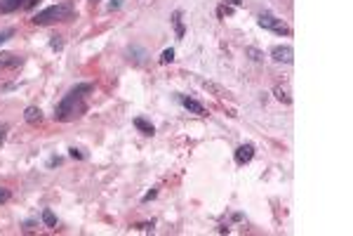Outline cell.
Returning a JSON list of instances; mask_svg holds the SVG:
<instances>
[{
    "label": "cell",
    "instance_id": "obj_25",
    "mask_svg": "<svg viewBox=\"0 0 353 236\" xmlns=\"http://www.w3.org/2000/svg\"><path fill=\"white\" fill-rule=\"evenodd\" d=\"M224 2H231V5H240V0H224Z\"/></svg>",
    "mask_w": 353,
    "mask_h": 236
},
{
    "label": "cell",
    "instance_id": "obj_26",
    "mask_svg": "<svg viewBox=\"0 0 353 236\" xmlns=\"http://www.w3.org/2000/svg\"><path fill=\"white\" fill-rule=\"evenodd\" d=\"M90 2H99V0H90Z\"/></svg>",
    "mask_w": 353,
    "mask_h": 236
},
{
    "label": "cell",
    "instance_id": "obj_14",
    "mask_svg": "<svg viewBox=\"0 0 353 236\" xmlns=\"http://www.w3.org/2000/svg\"><path fill=\"white\" fill-rule=\"evenodd\" d=\"M202 85H205V90H212L217 97H226V94H229L226 90H224V88H219V85H215V83H207V80H205Z\"/></svg>",
    "mask_w": 353,
    "mask_h": 236
},
{
    "label": "cell",
    "instance_id": "obj_13",
    "mask_svg": "<svg viewBox=\"0 0 353 236\" xmlns=\"http://www.w3.org/2000/svg\"><path fill=\"white\" fill-rule=\"evenodd\" d=\"M43 222H45V227H50V229H54V227H57V218H54V213H52L50 208H45V210H43Z\"/></svg>",
    "mask_w": 353,
    "mask_h": 236
},
{
    "label": "cell",
    "instance_id": "obj_3",
    "mask_svg": "<svg viewBox=\"0 0 353 236\" xmlns=\"http://www.w3.org/2000/svg\"><path fill=\"white\" fill-rule=\"evenodd\" d=\"M257 24H259L261 29H266V31H273V33H280V36H287V33H290V26H287L283 19H278L276 15H269V12L259 15Z\"/></svg>",
    "mask_w": 353,
    "mask_h": 236
},
{
    "label": "cell",
    "instance_id": "obj_22",
    "mask_svg": "<svg viewBox=\"0 0 353 236\" xmlns=\"http://www.w3.org/2000/svg\"><path fill=\"white\" fill-rule=\"evenodd\" d=\"M155 196H158V191H155V189H151V191L144 196V203H146V201H151V199H155Z\"/></svg>",
    "mask_w": 353,
    "mask_h": 236
},
{
    "label": "cell",
    "instance_id": "obj_2",
    "mask_svg": "<svg viewBox=\"0 0 353 236\" xmlns=\"http://www.w3.org/2000/svg\"><path fill=\"white\" fill-rule=\"evenodd\" d=\"M71 15H73L71 5L59 2V5H50L43 12H38L33 17V24L35 26H47V24H54V21H66V19H71Z\"/></svg>",
    "mask_w": 353,
    "mask_h": 236
},
{
    "label": "cell",
    "instance_id": "obj_10",
    "mask_svg": "<svg viewBox=\"0 0 353 236\" xmlns=\"http://www.w3.org/2000/svg\"><path fill=\"white\" fill-rule=\"evenodd\" d=\"M172 24H174V33H177V38L182 40V38H184V33H186L184 19H182V10H174V12H172Z\"/></svg>",
    "mask_w": 353,
    "mask_h": 236
},
{
    "label": "cell",
    "instance_id": "obj_7",
    "mask_svg": "<svg viewBox=\"0 0 353 236\" xmlns=\"http://www.w3.org/2000/svg\"><path fill=\"white\" fill-rule=\"evenodd\" d=\"M179 102H182V107L186 111H191V113H196V116H205V107L196 102V99H191V97H179Z\"/></svg>",
    "mask_w": 353,
    "mask_h": 236
},
{
    "label": "cell",
    "instance_id": "obj_1",
    "mask_svg": "<svg viewBox=\"0 0 353 236\" xmlns=\"http://www.w3.org/2000/svg\"><path fill=\"white\" fill-rule=\"evenodd\" d=\"M92 90H94L92 83H80V85H76L73 90H68V94L54 107V121L68 123V121H73V118H80V116L87 111L85 94L92 92Z\"/></svg>",
    "mask_w": 353,
    "mask_h": 236
},
{
    "label": "cell",
    "instance_id": "obj_12",
    "mask_svg": "<svg viewBox=\"0 0 353 236\" xmlns=\"http://www.w3.org/2000/svg\"><path fill=\"white\" fill-rule=\"evenodd\" d=\"M273 94H276L280 102H285V104H292V94H290V90H287V88H280V85H276V88H273Z\"/></svg>",
    "mask_w": 353,
    "mask_h": 236
},
{
    "label": "cell",
    "instance_id": "obj_21",
    "mask_svg": "<svg viewBox=\"0 0 353 236\" xmlns=\"http://www.w3.org/2000/svg\"><path fill=\"white\" fill-rule=\"evenodd\" d=\"M10 201V189L0 187V203H7Z\"/></svg>",
    "mask_w": 353,
    "mask_h": 236
},
{
    "label": "cell",
    "instance_id": "obj_24",
    "mask_svg": "<svg viewBox=\"0 0 353 236\" xmlns=\"http://www.w3.org/2000/svg\"><path fill=\"white\" fill-rule=\"evenodd\" d=\"M118 7H120V0H111L108 2V10H118Z\"/></svg>",
    "mask_w": 353,
    "mask_h": 236
},
{
    "label": "cell",
    "instance_id": "obj_5",
    "mask_svg": "<svg viewBox=\"0 0 353 236\" xmlns=\"http://www.w3.org/2000/svg\"><path fill=\"white\" fill-rule=\"evenodd\" d=\"M271 59L276 64H292L294 62V50L290 45H276L271 50Z\"/></svg>",
    "mask_w": 353,
    "mask_h": 236
},
{
    "label": "cell",
    "instance_id": "obj_23",
    "mask_svg": "<svg viewBox=\"0 0 353 236\" xmlns=\"http://www.w3.org/2000/svg\"><path fill=\"white\" fill-rule=\"evenodd\" d=\"M5 137H7V126H0V144L5 142Z\"/></svg>",
    "mask_w": 353,
    "mask_h": 236
},
{
    "label": "cell",
    "instance_id": "obj_16",
    "mask_svg": "<svg viewBox=\"0 0 353 236\" xmlns=\"http://www.w3.org/2000/svg\"><path fill=\"white\" fill-rule=\"evenodd\" d=\"M172 59H174V50H172V47H168V50L160 54V64H169Z\"/></svg>",
    "mask_w": 353,
    "mask_h": 236
},
{
    "label": "cell",
    "instance_id": "obj_9",
    "mask_svg": "<svg viewBox=\"0 0 353 236\" xmlns=\"http://www.w3.org/2000/svg\"><path fill=\"white\" fill-rule=\"evenodd\" d=\"M134 127H137L141 135H146V137H153V135H155V127L151 126L146 118H141V116H137V118H134Z\"/></svg>",
    "mask_w": 353,
    "mask_h": 236
},
{
    "label": "cell",
    "instance_id": "obj_6",
    "mask_svg": "<svg viewBox=\"0 0 353 236\" xmlns=\"http://www.w3.org/2000/svg\"><path fill=\"white\" fill-rule=\"evenodd\" d=\"M252 158H254V144L245 142V144H240V146L235 149V163H238V165H247Z\"/></svg>",
    "mask_w": 353,
    "mask_h": 236
},
{
    "label": "cell",
    "instance_id": "obj_15",
    "mask_svg": "<svg viewBox=\"0 0 353 236\" xmlns=\"http://www.w3.org/2000/svg\"><path fill=\"white\" fill-rule=\"evenodd\" d=\"M50 47H52V50H57V52H59V50H62V47H64V40H62V36H50Z\"/></svg>",
    "mask_w": 353,
    "mask_h": 236
},
{
    "label": "cell",
    "instance_id": "obj_17",
    "mask_svg": "<svg viewBox=\"0 0 353 236\" xmlns=\"http://www.w3.org/2000/svg\"><path fill=\"white\" fill-rule=\"evenodd\" d=\"M247 54H250V57H252L254 62H261V59H264V54H261L257 47H247Z\"/></svg>",
    "mask_w": 353,
    "mask_h": 236
},
{
    "label": "cell",
    "instance_id": "obj_11",
    "mask_svg": "<svg viewBox=\"0 0 353 236\" xmlns=\"http://www.w3.org/2000/svg\"><path fill=\"white\" fill-rule=\"evenodd\" d=\"M17 64H21L19 57L10 54V52H0V71H2V69H12V66H17Z\"/></svg>",
    "mask_w": 353,
    "mask_h": 236
},
{
    "label": "cell",
    "instance_id": "obj_20",
    "mask_svg": "<svg viewBox=\"0 0 353 236\" xmlns=\"http://www.w3.org/2000/svg\"><path fill=\"white\" fill-rule=\"evenodd\" d=\"M134 229H141V232H153V222H141V224H134Z\"/></svg>",
    "mask_w": 353,
    "mask_h": 236
},
{
    "label": "cell",
    "instance_id": "obj_4",
    "mask_svg": "<svg viewBox=\"0 0 353 236\" xmlns=\"http://www.w3.org/2000/svg\"><path fill=\"white\" fill-rule=\"evenodd\" d=\"M35 2L38 0H0V12L10 15V12H17V10H29Z\"/></svg>",
    "mask_w": 353,
    "mask_h": 236
},
{
    "label": "cell",
    "instance_id": "obj_8",
    "mask_svg": "<svg viewBox=\"0 0 353 236\" xmlns=\"http://www.w3.org/2000/svg\"><path fill=\"white\" fill-rule=\"evenodd\" d=\"M24 121L31 123V126L43 123V111H40V107H26V111H24Z\"/></svg>",
    "mask_w": 353,
    "mask_h": 236
},
{
    "label": "cell",
    "instance_id": "obj_19",
    "mask_svg": "<svg viewBox=\"0 0 353 236\" xmlns=\"http://www.w3.org/2000/svg\"><path fill=\"white\" fill-rule=\"evenodd\" d=\"M15 36V29H5V31H0V43H5V40H10Z\"/></svg>",
    "mask_w": 353,
    "mask_h": 236
},
{
    "label": "cell",
    "instance_id": "obj_18",
    "mask_svg": "<svg viewBox=\"0 0 353 236\" xmlns=\"http://www.w3.org/2000/svg\"><path fill=\"white\" fill-rule=\"evenodd\" d=\"M68 156H71V158H78V161H83V158H85V154H83V149H76V146H71V149H68Z\"/></svg>",
    "mask_w": 353,
    "mask_h": 236
}]
</instances>
